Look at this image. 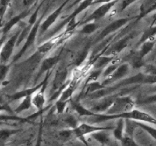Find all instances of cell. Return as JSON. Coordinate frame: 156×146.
Segmentation results:
<instances>
[{"label": "cell", "mask_w": 156, "mask_h": 146, "mask_svg": "<svg viewBox=\"0 0 156 146\" xmlns=\"http://www.w3.org/2000/svg\"><path fill=\"white\" fill-rule=\"evenodd\" d=\"M68 69L64 64H60L55 71L54 78L51 86V97L50 100H53L60 95L62 90L68 83Z\"/></svg>", "instance_id": "obj_1"}, {"label": "cell", "mask_w": 156, "mask_h": 146, "mask_svg": "<svg viewBox=\"0 0 156 146\" xmlns=\"http://www.w3.org/2000/svg\"><path fill=\"white\" fill-rule=\"evenodd\" d=\"M137 86H134L133 88H126L124 91H119V92L116 93V94H111V95L107 96V97H103V98L98 99V100H91L92 103L89 106V107L88 108L91 112H92L93 113L95 114H105L106 113L107 111L108 110L111 106L112 105V103H114V101L115 100V99L117 98L118 96L123 95L125 93V91H133V90L136 89Z\"/></svg>", "instance_id": "obj_2"}, {"label": "cell", "mask_w": 156, "mask_h": 146, "mask_svg": "<svg viewBox=\"0 0 156 146\" xmlns=\"http://www.w3.org/2000/svg\"><path fill=\"white\" fill-rule=\"evenodd\" d=\"M112 126H98L96 125L89 124L86 123H82L79 124V126L75 129H72V132L74 138H78L82 141L83 144L86 146H88V143L86 140L87 135L94 133V132H100V131H111L113 129Z\"/></svg>", "instance_id": "obj_3"}, {"label": "cell", "mask_w": 156, "mask_h": 146, "mask_svg": "<svg viewBox=\"0 0 156 146\" xmlns=\"http://www.w3.org/2000/svg\"><path fill=\"white\" fill-rule=\"evenodd\" d=\"M136 101L130 96L120 95L115 99L111 107L107 111L106 115H118L133 109Z\"/></svg>", "instance_id": "obj_4"}, {"label": "cell", "mask_w": 156, "mask_h": 146, "mask_svg": "<svg viewBox=\"0 0 156 146\" xmlns=\"http://www.w3.org/2000/svg\"><path fill=\"white\" fill-rule=\"evenodd\" d=\"M141 85H156V75H150L141 71L134 75L123 79L114 85L121 88L125 86H138Z\"/></svg>", "instance_id": "obj_5"}, {"label": "cell", "mask_w": 156, "mask_h": 146, "mask_svg": "<svg viewBox=\"0 0 156 146\" xmlns=\"http://www.w3.org/2000/svg\"><path fill=\"white\" fill-rule=\"evenodd\" d=\"M44 18V15L39 18L37 19V21L34 23L33 26H32L31 29H30V31L29 33L28 36L26 38L25 41H24V45L22 46L21 50H19L18 53L16 55H15L13 57V62H16L18 59H21L23 56V55L27 52V50L28 49H30L32 46L34 44L35 41H36L37 37L38 36V33H39V28L40 26H41V22H42V18Z\"/></svg>", "instance_id": "obj_6"}, {"label": "cell", "mask_w": 156, "mask_h": 146, "mask_svg": "<svg viewBox=\"0 0 156 146\" xmlns=\"http://www.w3.org/2000/svg\"><path fill=\"white\" fill-rule=\"evenodd\" d=\"M118 1H110V2H102L100 5L93 11L92 13L88 17H86L85 20L82 21V24H87L90 22H98L101 19L105 18L108 13H110L111 9L115 6Z\"/></svg>", "instance_id": "obj_7"}, {"label": "cell", "mask_w": 156, "mask_h": 146, "mask_svg": "<svg viewBox=\"0 0 156 146\" xmlns=\"http://www.w3.org/2000/svg\"><path fill=\"white\" fill-rule=\"evenodd\" d=\"M135 18H136V17H129V18L128 17V18H122L117 20H114L112 22L110 23L109 24H108V25L101 30L100 34L98 35L97 41H101L102 40L105 39L106 37H108V36L114 34V33H117L120 29L123 28V27H124V26H126L128 23H129L131 21L135 19Z\"/></svg>", "instance_id": "obj_8"}, {"label": "cell", "mask_w": 156, "mask_h": 146, "mask_svg": "<svg viewBox=\"0 0 156 146\" xmlns=\"http://www.w3.org/2000/svg\"><path fill=\"white\" fill-rule=\"evenodd\" d=\"M21 30V28L19 29L12 36L6 40L5 42L4 43L1 49V51H0V63L8 64V62L13 55L14 50L16 47L17 41H18Z\"/></svg>", "instance_id": "obj_9"}, {"label": "cell", "mask_w": 156, "mask_h": 146, "mask_svg": "<svg viewBox=\"0 0 156 146\" xmlns=\"http://www.w3.org/2000/svg\"><path fill=\"white\" fill-rule=\"evenodd\" d=\"M130 68L131 67L128 62H122L119 65L117 69L114 71V73L111 76L104 79L101 84L104 86L108 87L111 86L113 84L120 82L123 79L126 78V76L129 75V71H130Z\"/></svg>", "instance_id": "obj_10"}, {"label": "cell", "mask_w": 156, "mask_h": 146, "mask_svg": "<svg viewBox=\"0 0 156 146\" xmlns=\"http://www.w3.org/2000/svg\"><path fill=\"white\" fill-rule=\"evenodd\" d=\"M67 2H62V5L59 6L56 9H55L53 12L50 14L47 17H46L44 21H42L41 22V26H40V28H39V33H38V35L41 36V35L44 34L50 27H52L53 24H55L56 21H57L58 18L59 17V15H61L62 13V10H63L64 7L66 5Z\"/></svg>", "instance_id": "obj_11"}, {"label": "cell", "mask_w": 156, "mask_h": 146, "mask_svg": "<svg viewBox=\"0 0 156 146\" xmlns=\"http://www.w3.org/2000/svg\"><path fill=\"white\" fill-rule=\"evenodd\" d=\"M133 38V34H128L125 36L122 37L119 40L114 42L109 47L108 50L104 53L103 55L108 56H112V57H116L118 56V55L123 51L124 49L127 47L129 41Z\"/></svg>", "instance_id": "obj_12"}, {"label": "cell", "mask_w": 156, "mask_h": 146, "mask_svg": "<svg viewBox=\"0 0 156 146\" xmlns=\"http://www.w3.org/2000/svg\"><path fill=\"white\" fill-rule=\"evenodd\" d=\"M72 33H61V34H58L56 36H53V37L50 38L48 40L44 42L41 45H40L37 47V53L40 55H46L47 53H50L57 44L59 43L60 41L64 40L65 39H67L69 36L71 35Z\"/></svg>", "instance_id": "obj_13"}, {"label": "cell", "mask_w": 156, "mask_h": 146, "mask_svg": "<svg viewBox=\"0 0 156 146\" xmlns=\"http://www.w3.org/2000/svg\"><path fill=\"white\" fill-rule=\"evenodd\" d=\"M50 74H51V71L49 73H47L44 80L41 81L40 83H38L37 85H34V86L32 87V88H26V89L18 91V92H15V94L10 95L9 96V100H10L11 101H14V100H21V99L24 98V97H28V96H32L34 93H36L37 91L38 90L43 86V85H44V82H46V80H47V79L49 78Z\"/></svg>", "instance_id": "obj_14"}, {"label": "cell", "mask_w": 156, "mask_h": 146, "mask_svg": "<svg viewBox=\"0 0 156 146\" xmlns=\"http://www.w3.org/2000/svg\"><path fill=\"white\" fill-rule=\"evenodd\" d=\"M59 59H60V56H59V54H58L53 56H49V57L43 59L41 64V67H40V70L37 75V79H39L41 76L44 73L47 74V73L52 71V69L59 62Z\"/></svg>", "instance_id": "obj_15"}, {"label": "cell", "mask_w": 156, "mask_h": 146, "mask_svg": "<svg viewBox=\"0 0 156 146\" xmlns=\"http://www.w3.org/2000/svg\"><path fill=\"white\" fill-rule=\"evenodd\" d=\"M47 81H48V79L46 80L43 86L32 95V106H34L37 111H41L42 109H44V105L47 101L45 91L47 86Z\"/></svg>", "instance_id": "obj_16"}, {"label": "cell", "mask_w": 156, "mask_h": 146, "mask_svg": "<svg viewBox=\"0 0 156 146\" xmlns=\"http://www.w3.org/2000/svg\"><path fill=\"white\" fill-rule=\"evenodd\" d=\"M109 130L100 131L91 134L90 136L94 138L96 141L101 144V146H117V143L114 138H112L111 134L108 132Z\"/></svg>", "instance_id": "obj_17"}, {"label": "cell", "mask_w": 156, "mask_h": 146, "mask_svg": "<svg viewBox=\"0 0 156 146\" xmlns=\"http://www.w3.org/2000/svg\"><path fill=\"white\" fill-rule=\"evenodd\" d=\"M156 11V0H146L141 2L140 7V14L136 16L137 21H140L144 17L147 16Z\"/></svg>", "instance_id": "obj_18"}, {"label": "cell", "mask_w": 156, "mask_h": 146, "mask_svg": "<svg viewBox=\"0 0 156 146\" xmlns=\"http://www.w3.org/2000/svg\"><path fill=\"white\" fill-rule=\"evenodd\" d=\"M29 13H30V10L24 11V12L19 14V15H16V16L11 18V19L2 27V29L1 30V35H5V36H7L9 32L12 29V27H13L15 24H18L23 18H26V17L29 15Z\"/></svg>", "instance_id": "obj_19"}, {"label": "cell", "mask_w": 156, "mask_h": 146, "mask_svg": "<svg viewBox=\"0 0 156 146\" xmlns=\"http://www.w3.org/2000/svg\"><path fill=\"white\" fill-rule=\"evenodd\" d=\"M124 127H125V120L118 119L116 126H114L112 131L113 138L117 141H120L124 137Z\"/></svg>", "instance_id": "obj_20"}, {"label": "cell", "mask_w": 156, "mask_h": 146, "mask_svg": "<svg viewBox=\"0 0 156 146\" xmlns=\"http://www.w3.org/2000/svg\"><path fill=\"white\" fill-rule=\"evenodd\" d=\"M71 106L73 107V110L79 115L80 117H85V116H92L93 113L91 112L87 107H85L83 104L79 103V101H72Z\"/></svg>", "instance_id": "obj_21"}, {"label": "cell", "mask_w": 156, "mask_h": 146, "mask_svg": "<svg viewBox=\"0 0 156 146\" xmlns=\"http://www.w3.org/2000/svg\"><path fill=\"white\" fill-rule=\"evenodd\" d=\"M156 43V40H148L143 43L141 45H140V50L137 52V54L139 55L141 59H144L155 47Z\"/></svg>", "instance_id": "obj_22"}, {"label": "cell", "mask_w": 156, "mask_h": 146, "mask_svg": "<svg viewBox=\"0 0 156 146\" xmlns=\"http://www.w3.org/2000/svg\"><path fill=\"white\" fill-rule=\"evenodd\" d=\"M156 36V26H149L147 29L144 30L142 34L140 40H139L138 46L141 45L143 43L148 40H155Z\"/></svg>", "instance_id": "obj_23"}, {"label": "cell", "mask_w": 156, "mask_h": 146, "mask_svg": "<svg viewBox=\"0 0 156 146\" xmlns=\"http://www.w3.org/2000/svg\"><path fill=\"white\" fill-rule=\"evenodd\" d=\"M31 100L32 96H28V97H24V98L21 99V103H20L19 105L15 108L14 112L17 114H20L21 113L24 112V111L30 109L32 106Z\"/></svg>", "instance_id": "obj_24"}, {"label": "cell", "mask_w": 156, "mask_h": 146, "mask_svg": "<svg viewBox=\"0 0 156 146\" xmlns=\"http://www.w3.org/2000/svg\"><path fill=\"white\" fill-rule=\"evenodd\" d=\"M105 86H104L101 82H91V83L85 84V87L84 88L82 94H83V97H87L89 94H92V93L95 92V91H98V90L104 88Z\"/></svg>", "instance_id": "obj_25"}, {"label": "cell", "mask_w": 156, "mask_h": 146, "mask_svg": "<svg viewBox=\"0 0 156 146\" xmlns=\"http://www.w3.org/2000/svg\"><path fill=\"white\" fill-rule=\"evenodd\" d=\"M100 27V25L98 22H90L84 24L82 30H80V33L82 34L90 35L96 31Z\"/></svg>", "instance_id": "obj_26"}, {"label": "cell", "mask_w": 156, "mask_h": 146, "mask_svg": "<svg viewBox=\"0 0 156 146\" xmlns=\"http://www.w3.org/2000/svg\"><path fill=\"white\" fill-rule=\"evenodd\" d=\"M18 132V130H17V129H0V144H2L4 143H5L11 136L16 134Z\"/></svg>", "instance_id": "obj_27"}, {"label": "cell", "mask_w": 156, "mask_h": 146, "mask_svg": "<svg viewBox=\"0 0 156 146\" xmlns=\"http://www.w3.org/2000/svg\"><path fill=\"white\" fill-rule=\"evenodd\" d=\"M135 123L136 124L137 127L140 128L146 132H147L153 139H155L156 141V128L149 124H146V123H140V122H135Z\"/></svg>", "instance_id": "obj_28"}, {"label": "cell", "mask_w": 156, "mask_h": 146, "mask_svg": "<svg viewBox=\"0 0 156 146\" xmlns=\"http://www.w3.org/2000/svg\"><path fill=\"white\" fill-rule=\"evenodd\" d=\"M137 127L135 121L129 120H125V127H124V132L126 133V136L132 137L133 138V133L135 131L136 128Z\"/></svg>", "instance_id": "obj_29"}, {"label": "cell", "mask_w": 156, "mask_h": 146, "mask_svg": "<svg viewBox=\"0 0 156 146\" xmlns=\"http://www.w3.org/2000/svg\"><path fill=\"white\" fill-rule=\"evenodd\" d=\"M103 69H92L90 71L89 75L86 78V82L85 83H91V82H98V79L101 76Z\"/></svg>", "instance_id": "obj_30"}, {"label": "cell", "mask_w": 156, "mask_h": 146, "mask_svg": "<svg viewBox=\"0 0 156 146\" xmlns=\"http://www.w3.org/2000/svg\"><path fill=\"white\" fill-rule=\"evenodd\" d=\"M88 53H89L88 50H84V51L81 52V53L78 55L77 57L75 59V65H76V66L77 67V68L80 67L81 65L83 64V62L86 60L87 58H88Z\"/></svg>", "instance_id": "obj_31"}, {"label": "cell", "mask_w": 156, "mask_h": 146, "mask_svg": "<svg viewBox=\"0 0 156 146\" xmlns=\"http://www.w3.org/2000/svg\"><path fill=\"white\" fill-rule=\"evenodd\" d=\"M65 123L71 129H75L79 126V120L73 115H68L65 118Z\"/></svg>", "instance_id": "obj_32"}, {"label": "cell", "mask_w": 156, "mask_h": 146, "mask_svg": "<svg viewBox=\"0 0 156 146\" xmlns=\"http://www.w3.org/2000/svg\"><path fill=\"white\" fill-rule=\"evenodd\" d=\"M10 69L9 64L0 63V82H4Z\"/></svg>", "instance_id": "obj_33"}, {"label": "cell", "mask_w": 156, "mask_h": 146, "mask_svg": "<svg viewBox=\"0 0 156 146\" xmlns=\"http://www.w3.org/2000/svg\"><path fill=\"white\" fill-rule=\"evenodd\" d=\"M156 103V93L151 94V95L146 96V97L138 101V104L140 105L152 104V103Z\"/></svg>", "instance_id": "obj_34"}, {"label": "cell", "mask_w": 156, "mask_h": 146, "mask_svg": "<svg viewBox=\"0 0 156 146\" xmlns=\"http://www.w3.org/2000/svg\"><path fill=\"white\" fill-rule=\"evenodd\" d=\"M120 145L121 146H141L134 140L133 138L129 136H126L123 138V139L120 141Z\"/></svg>", "instance_id": "obj_35"}, {"label": "cell", "mask_w": 156, "mask_h": 146, "mask_svg": "<svg viewBox=\"0 0 156 146\" xmlns=\"http://www.w3.org/2000/svg\"><path fill=\"white\" fill-rule=\"evenodd\" d=\"M68 102L65 101H60L59 100H56V103H55V108L57 114H62L65 112V109L66 108Z\"/></svg>", "instance_id": "obj_36"}, {"label": "cell", "mask_w": 156, "mask_h": 146, "mask_svg": "<svg viewBox=\"0 0 156 146\" xmlns=\"http://www.w3.org/2000/svg\"><path fill=\"white\" fill-rule=\"evenodd\" d=\"M9 4V2L7 1H0V26H1L2 20L3 16L7 10L8 5Z\"/></svg>", "instance_id": "obj_37"}, {"label": "cell", "mask_w": 156, "mask_h": 146, "mask_svg": "<svg viewBox=\"0 0 156 146\" xmlns=\"http://www.w3.org/2000/svg\"><path fill=\"white\" fill-rule=\"evenodd\" d=\"M143 73L150 75H156V65H144Z\"/></svg>", "instance_id": "obj_38"}, {"label": "cell", "mask_w": 156, "mask_h": 146, "mask_svg": "<svg viewBox=\"0 0 156 146\" xmlns=\"http://www.w3.org/2000/svg\"><path fill=\"white\" fill-rule=\"evenodd\" d=\"M2 111H7V112H12V109L9 106V105L5 104H0V112Z\"/></svg>", "instance_id": "obj_39"}, {"label": "cell", "mask_w": 156, "mask_h": 146, "mask_svg": "<svg viewBox=\"0 0 156 146\" xmlns=\"http://www.w3.org/2000/svg\"><path fill=\"white\" fill-rule=\"evenodd\" d=\"M135 2L134 1H123L122 2V5H121V10H124L125 9L128 7L129 5H130L131 4L134 3Z\"/></svg>", "instance_id": "obj_40"}, {"label": "cell", "mask_w": 156, "mask_h": 146, "mask_svg": "<svg viewBox=\"0 0 156 146\" xmlns=\"http://www.w3.org/2000/svg\"><path fill=\"white\" fill-rule=\"evenodd\" d=\"M6 40H7V36H5V35H1V37H0V51H1L2 47L3 44L5 42Z\"/></svg>", "instance_id": "obj_41"}, {"label": "cell", "mask_w": 156, "mask_h": 146, "mask_svg": "<svg viewBox=\"0 0 156 146\" xmlns=\"http://www.w3.org/2000/svg\"><path fill=\"white\" fill-rule=\"evenodd\" d=\"M151 91H152L153 92V94H155V93H156V85H153V87H152L150 89Z\"/></svg>", "instance_id": "obj_42"}]
</instances>
